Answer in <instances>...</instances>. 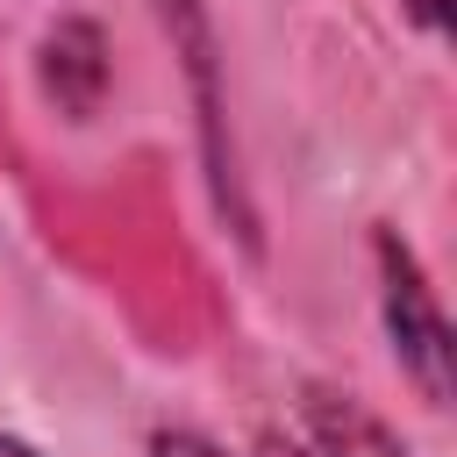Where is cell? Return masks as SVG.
I'll use <instances>...</instances> for the list:
<instances>
[{
  "instance_id": "1",
  "label": "cell",
  "mask_w": 457,
  "mask_h": 457,
  "mask_svg": "<svg viewBox=\"0 0 457 457\" xmlns=\"http://www.w3.org/2000/svg\"><path fill=\"white\" fill-rule=\"evenodd\" d=\"M371 257H378V300H386L393 357H400V371L414 378V393H421L428 407H443V400H450V321H443V307H436L414 250H407L393 228L371 236Z\"/></svg>"
},
{
  "instance_id": "2",
  "label": "cell",
  "mask_w": 457,
  "mask_h": 457,
  "mask_svg": "<svg viewBox=\"0 0 457 457\" xmlns=\"http://www.w3.org/2000/svg\"><path fill=\"white\" fill-rule=\"evenodd\" d=\"M286 457H407V450H400L371 414L321 400V407H307V421H300V436H293Z\"/></svg>"
},
{
  "instance_id": "3",
  "label": "cell",
  "mask_w": 457,
  "mask_h": 457,
  "mask_svg": "<svg viewBox=\"0 0 457 457\" xmlns=\"http://www.w3.org/2000/svg\"><path fill=\"white\" fill-rule=\"evenodd\" d=\"M150 457H228V450L207 443V436H193V428H157L150 436Z\"/></svg>"
},
{
  "instance_id": "4",
  "label": "cell",
  "mask_w": 457,
  "mask_h": 457,
  "mask_svg": "<svg viewBox=\"0 0 457 457\" xmlns=\"http://www.w3.org/2000/svg\"><path fill=\"white\" fill-rule=\"evenodd\" d=\"M400 7H407V14H414L428 36H443V0H400Z\"/></svg>"
},
{
  "instance_id": "5",
  "label": "cell",
  "mask_w": 457,
  "mask_h": 457,
  "mask_svg": "<svg viewBox=\"0 0 457 457\" xmlns=\"http://www.w3.org/2000/svg\"><path fill=\"white\" fill-rule=\"evenodd\" d=\"M0 457H36L29 443H14V436H0Z\"/></svg>"
}]
</instances>
